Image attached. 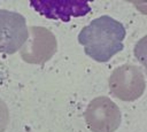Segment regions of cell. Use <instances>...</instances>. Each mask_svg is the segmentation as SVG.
<instances>
[{
	"instance_id": "cell-1",
	"label": "cell",
	"mask_w": 147,
	"mask_h": 132,
	"mask_svg": "<svg viewBox=\"0 0 147 132\" xmlns=\"http://www.w3.org/2000/svg\"><path fill=\"white\" fill-rule=\"evenodd\" d=\"M125 28L117 20L102 15L85 25L78 34V42L87 56L105 63L124 48Z\"/></svg>"
},
{
	"instance_id": "cell-2",
	"label": "cell",
	"mask_w": 147,
	"mask_h": 132,
	"mask_svg": "<svg viewBox=\"0 0 147 132\" xmlns=\"http://www.w3.org/2000/svg\"><path fill=\"white\" fill-rule=\"evenodd\" d=\"M25 17L18 13L0 9V53L14 54L28 40Z\"/></svg>"
},
{
	"instance_id": "cell-3",
	"label": "cell",
	"mask_w": 147,
	"mask_h": 132,
	"mask_svg": "<svg viewBox=\"0 0 147 132\" xmlns=\"http://www.w3.org/2000/svg\"><path fill=\"white\" fill-rule=\"evenodd\" d=\"M30 6L40 15H44L49 20H61L64 22H68L71 17L83 16L91 10L87 2L78 0L30 1Z\"/></svg>"
},
{
	"instance_id": "cell-4",
	"label": "cell",
	"mask_w": 147,
	"mask_h": 132,
	"mask_svg": "<svg viewBox=\"0 0 147 132\" xmlns=\"http://www.w3.org/2000/svg\"><path fill=\"white\" fill-rule=\"evenodd\" d=\"M134 55L136 59L144 65L147 73V34L142 37L134 46Z\"/></svg>"
}]
</instances>
